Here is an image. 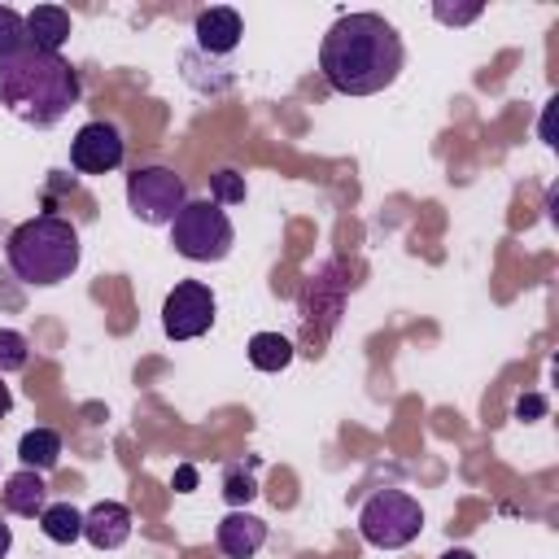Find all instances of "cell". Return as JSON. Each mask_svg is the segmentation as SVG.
Instances as JSON below:
<instances>
[{
  "instance_id": "1",
  "label": "cell",
  "mask_w": 559,
  "mask_h": 559,
  "mask_svg": "<svg viewBox=\"0 0 559 559\" xmlns=\"http://www.w3.org/2000/svg\"><path fill=\"white\" fill-rule=\"evenodd\" d=\"M402 35L380 13H345L319 44V70L341 96H376L402 74Z\"/></svg>"
},
{
  "instance_id": "2",
  "label": "cell",
  "mask_w": 559,
  "mask_h": 559,
  "mask_svg": "<svg viewBox=\"0 0 559 559\" xmlns=\"http://www.w3.org/2000/svg\"><path fill=\"white\" fill-rule=\"evenodd\" d=\"M79 100V74L61 52H39V48H17L0 57V105L31 122V127H52L61 122Z\"/></svg>"
},
{
  "instance_id": "3",
  "label": "cell",
  "mask_w": 559,
  "mask_h": 559,
  "mask_svg": "<svg viewBox=\"0 0 559 559\" xmlns=\"http://www.w3.org/2000/svg\"><path fill=\"white\" fill-rule=\"evenodd\" d=\"M79 253L83 249H79L74 223H66L57 214L26 218L4 240V258H9L13 275L22 284H35V288H52V284L70 280L74 266H79Z\"/></svg>"
},
{
  "instance_id": "4",
  "label": "cell",
  "mask_w": 559,
  "mask_h": 559,
  "mask_svg": "<svg viewBox=\"0 0 559 559\" xmlns=\"http://www.w3.org/2000/svg\"><path fill=\"white\" fill-rule=\"evenodd\" d=\"M170 245L188 262H223L231 253V245H236V227H231V218H227L223 205H214L210 197H201V201H188L175 214Z\"/></svg>"
},
{
  "instance_id": "5",
  "label": "cell",
  "mask_w": 559,
  "mask_h": 559,
  "mask_svg": "<svg viewBox=\"0 0 559 559\" xmlns=\"http://www.w3.org/2000/svg\"><path fill=\"white\" fill-rule=\"evenodd\" d=\"M424 528V507L402 493V489H376L362 511H358V533L367 546H380V550H402L419 537Z\"/></svg>"
},
{
  "instance_id": "6",
  "label": "cell",
  "mask_w": 559,
  "mask_h": 559,
  "mask_svg": "<svg viewBox=\"0 0 559 559\" xmlns=\"http://www.w3.org/2000/svg\"><path fill=\"white\" fill-rule=\"evenodd\" d=\"M127 205L148 227L175 223V214L188 205V183L170 166H140L135 175H127Z\"/></svg>"
},
{
  "instance_id": "7",
  "label": "cell",
  "mask_w": 559,
  "mask_h": 559,
  "mask_svg": "<svg viewBox=\"0 0 559 559\" xmlns=\"http://www.w3.org/2000/svg\"><path fill=\"white\" fill-rule=\"evenodd\" d=\"M214 293L201 280H183L170 288V297L162 301V328L170 341H192L201 332L214 328Z\"/></svg>"
},
{
  "instance_id": "8",
  "label": "cell",
  "mask_w": 559,
  "mask_h": 559,
  "mask_svg": "<svg viewBox=\"0 0 559 559\" xmlns=\"http://www.w3.org/2000/svg\"><path fill=\"white\" fill-rule=\"evenodd\" d=\"M122 153H127L122 131L114 122H100V118L96 122H83L74 131V140H70V162L83 175H109V170H118L122 166Z\"/></svg>"
},
{
  "instance_id": "9",
  "label": "cell",
  "mask_w": 559,
  "mask_h": 559,
  "mask_svg": "<svg viewBox=\"0 0 559 559\" xmlns=\"http://www.w3.org/2000/svg\"><path fill=\"white\" fill-rule=\"evenodd\" d=\"M192 35H197V44H201L205 52L227 57V52H236V44H240V35H245V22H240L236 9L214 4V9H201V13H197Z\"/></svg>"
},
{
  "instance_id": "10",
  "label": "cell",
  "mask_w": 559,
  "mask_h": 559,
  "mask_svg": "<svg viewBox=\"0 0 559 559\" xmlns=\"http://www.w3.org/2000/svg\"><path fill=\"white\" fill-rule=\"evenodd\" d=\"M83 537H87L96 550H118V546H127V537H131V511H127L122 502H114V498L96 502V507L83 515Z\"/></svg>"
},
{
  "instance_id": "11",
  "label": "cell",
  "mask_w": 559,
  "mask_h": 559,
  "mask_svg": "<svg viewBox=\"0 0 559 559\" xmlns=\"http://www.w3.org/2000/svg\"><path fill=\"white\" fill-rule=\"evenodd\" d=\"M262 546H266V520L249 511H227L218 520V550L227 559H253Z\"/></svg>"
},
{
  "instance_id": "12",
  "label": "cell",
  "mask_w": 559,
  "mask_h": 559,
  "mask_svg": "<svg viewBox=\"0 0 559 559\" xmlns=\"http://www.w3.org/2000/svg\"><path fill=\"white\" fill-rule=\"evenodd\" d=\"M0 502H4L13 515H26V520H35V515L48 507V485H44V472H31V467H22V472L4 476Z\"/></svg>"
},
{
  "instance_id": "13",
  "label": "cell",
  "mask_w": 559,
  "mask_h": 559,
  "mask_svg": "<svg viewBox=\"0 0 559 559\" xmlns=\"http://www.w3.org/2000/svg\"><path fill=\"white\" fill-rule=\"evenodd\" d=\"M70 39V13L57 4H39L26 13V44L39 52H61V44Z\"/></svg>"
},
{
  "instance_id": "14",
  "label": "cell",
  "mask_w": 559,
  "mask_h": 559,
  "mask_svg": "<svg viewBox=\"0 0 559 559\" xmlns=\"http://www.w3.org/2000/svg\"><path fill=\"white\" fill-rule=\"evenodd\" d=\"M17 459H22V467H31V472H52L57 459H61V437H57L52 428H31V432H22V441H17Z\"/></svg>"
},
{
  "instance_id": "15",
  "label": "cell",
  "mask_w": 559,
  "mask_h": 559,
  "mask_svg": "<svg viewBox=\"0 0 559 559\" xmlns=\"http://www.w3.org/2000/svg\"><path fill=\"white\" fill-rule=\"evenodd\" d=\"M39 528H44L48 542L70 546V542L83 537V511H74L70 502H48V507L39 511Z\"/></svg>"
},
{
  "instance_id": "16",
  "label": "cell",
  "mask_w": 559,
  "mask_h": 559,
  "mask_svg": "<svg viewBox=\"0 0 559 559\" xmlns=\"http://www.w3.org/2000/svg\"><path fill=\"white\" fill-rule=\"evenodd\" d=\"M249 362L258 371H284L293 362V341L280 332H253L249 336Z\"/></svg>"
},
{
  "instance_id": "17",
  "label": "cell",
  "mask_w": 559,
  "mask_h": 559,
  "mask_svg": "<svg viewBox=\"0 0 559 559\" xmlns=\"http://www.w3.org/2000/svg\"><path fill=\"white\" fill-rule=\"evenodd\" d=\"M26 358H31L26 336H22V332H13V328H0V376L22 371V367H26Z\"/></svg>"
},
{
  "instance_id": "18",
  "label": "cell",
  "mask_w": 559,
  "mask_h": 559,
  "mask_svg": "<svg viewBox=\"0 0 559 559\" xmlns=\"http://www.w3.org/2000/svg\"><path fill=\"white\" fill-rule=\"evenodd\" d=\"M210 201H214V205H240V201H245V175H240V170H218V175H210Z\"/></svg>"
},
{
  "instance_id": "19",
  "label": "cell",
  "mask_w": 559,
  "mask_h": 559,
  "mask_svg": "<svg viewBox=\"0 0 559 559\" xmlns=\"http://www.w3.org/2000/svg\"><path fill=\"white\" fill-rule=\"evenodd\" d=\"M17 48H31L26 44V17L17 9H4L0 4V57H9Z\"/></svg>"
},
{
  "instance_id": "20",
  "label": "cell",
  "mask_w": 559,
  "mask_h": 559,
  "mask_svg": "<svg viewBox=\"0 0 559 559\" xmlns=\"http://www.w3.org/2000/svg\"><path fill=\"white\" fill-rule=\"evenodd\" d=\"M253 493H258L253 476H249L245 467H227V476H223V498H227L231 507H245Z\"/></svg>"
},
{
  "instance_id": "21",
  "label": "cell",
  "mask_w": 559,
  "mask_h": 559,
  "mask_svg": "<svg viewBox=\"0 0 559 559\" xmlns=\"http://www.w3.org/2000/svg\"><path fill=\"white\" fill-rule=\"evenodd\" d=\"M432 17L445 22V26H467L480 17V4H463V9H450V4H432Z\"/></svg>"
},
{
  "instance_id": "22",
  "label": "cell",
  "mask_w": 559,
  "mask_h": 559,
  "mask_svg": "<svg viewBox=\"0 0 559 559\" xmlns=\"http://www.w3.org/2000/svg\"><path fill=\"white\" fill-rule=\"evenodd\" d=\"M515 415H520V419H537V415H546V397H537V393L520 397V402H515Z\"/></svg>"
},
{
  "instance_id": "23",
  "label": "cell",
  "mask_w": 559,
  "mask_h": 559,
  "mask_svg": "<svg viewBox=\"0 0 559 559\" xmlns=\"http://www.w3.org/2000/svg\"><path fill=\"white\" fill-rule=\"evenodd\" d=\"M175 489H179V493H192V489H197V467H192V463H179V467H175Z\"/></svg>"
},
{
  "instance_id": "24",
  "label": "cell",
  "mask_w": 559,
  "mask_h": 559,
  "mask_svg": "<svg viewBox=\"0 0 559 559\" xmlns=\"http://www.w3.org/2000/svg\"><path fill=\"white\" fill-rule=\"evenodd\" d=\"M9 406H13V393H9V384H4V376H0V419L9 415Z\"/></svg>"
},
{
  "instance_id": "25",
  "label": "cell",
  "mask_w": 559,
  "mask_h": 559,
  "mask_svg": "<svg viewBox=\"0 0 559 559\" xmlns=\"http://www.w3.org/2000/svg\"><path fill=\"white\" fill-rule=\"evenodd\" d=\"M9 546H13V533H9V524H4V520H0V559H4V555H9Z\"/></svg>"
},
{
  "instance_id": "26",
  "label": "cell",
  "mask_w": 559,
  "mask_h": 559,
  "mask_svg": "<svg viewBox=\"0 0 559 559\" xmlns=\"http://www.w3.org/2000/svg\"><path fill=\"white\" fill-rule=\"evenodd\" d=\"M441 559H476V555H472V550H463V546H454V550H445Z\"/></svg>"
}]
</instances>
